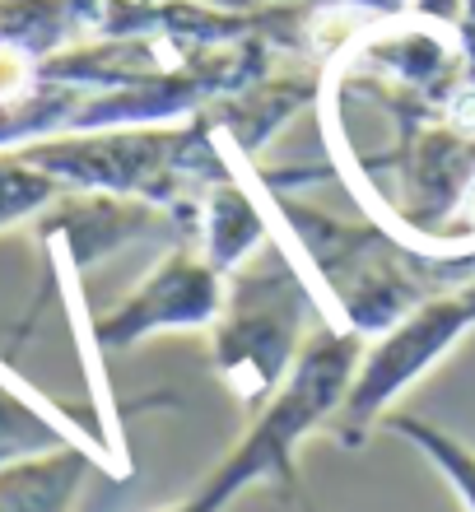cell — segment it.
<instances>
[{
	"label": "cell",
	"mask_w": 475,
	"mask_h": 512,
	"mask_svg": "<svg viewBox=\"0 0 475 512\" xmlns=\"http://www.w3.org/2000/svg\"><path fill=\"white\" fill-rule=\"evenodd\" d=\"M70 443L103 452L94 438H84V429L56 424L47 410H38L28 396H19L14 387L0 382V466H5V461L38 457V452H56V447H70Z\"/></svg>",
	"instance_id": "13"
},
{
	"label": "cell",
	"mask_w": 475,
	"mask_h": 512,
	"mask_svg": "<svg viewBox=\"0 0 475 512\" xmlns=\"http://www.w3.org/2000/svg\"><path fill=\"white\" fill-rule=\"evenodd\" d=\"M94 0H0V103L28 98L61 47L89 33Z\"/></svg>",
	"instance_id": "8"
},
{
	"label": "cell",
	"mask_w": 475,
	"mask_h": 512,
	"mask_svg": "<svg viewBox=\"0 0 475 512\" xmlns=\"http://www.w3.org/2000/svg\"><path fill=\"white\" fill-rule=\"evenodd\" d=\"M229 140L210 122V112H191L182 122L108 126V131H66L14 149L66 191H117L168 205L201 219L205 191L233 177Z\"/></svg>",
	"instance_id": "2"
},
{
	"label": "cell",
	"mask_w": 475,
	"mask_h": 512,
	"mask_svg": "<svg viewBox=\"0 0 475 512\" xmlns=\"http://www.w3.org/2000/svg\"><path fill=\"white\" fill-rule=\"evenodd\" d=\"M326 84L322 66H303L289 75H261L257 84H247L238 94H224L210 103V122L219 126V135L233 145V154L257 159L266 140L294 117L299 108H308Z\"/></svg>",
	"instance_id": "9"
},
{
	"label": "cell",
	"mask_w": 475,
	"mask_h": 512,
	"mask_svg": "<svg viewBox=\"0 0 475 512\" xmlns=\"http://www.w3.org/2000/svg\"><path fill=\"white\" fill-rule=\"evenodd\" d=\"M406 10L410 0H294V56L331 70L368 28Z\"/></svg>",
	"instance_id": "12"
},
{
	"label": "cell",
	"mask_w": 475,
	"mask_h": 512,
	"mask_svg": "<svg viewBox=\"0 0 475 512\" xmlns=\"http://www.w3.org/2000/svg\"><path fill=\"white\" fill-rule=\"evenodd\" d=\"M313 312V284L303 270H294L280 238L261 243L224 280V308L210 326V345H215V373L238 396V405L261 410L285 387L308 340L303 326Z\"/></svg>",
	"instance_id": "4"
},
{
	"label": "cell",
	"mask_w": 475,
	"mask_h": 512,
	"mask_svg": "<svg viewBox=\"0 0 475 512\" xmlns=\"http://www.w3.org/2000/svg\"><path fill=\"white\" fill-rule=\"evenodd\" d=\"M271 205H257V196L238 182V173L215 182L201 201V252L210 266L229 280L261 243H271Z\"/></svg>",
	"instance_id": "10"
},
{
	"label": "cell",
	"mask_w": 475,
	"mask_h": 512,
	"mask_svg": "<svg viewBox=\"0 0 475 512\" xmlns=\"http://www.w3.org/2000/svg\"><path fill=\"white\" fill-rule=\"evenodd\" d=\"M294 503H299V508H303V512H317V508H313V499H308V494H303V485H299V489H294Z\"/></svg>",
	"instance_id": "16"
},
{
	"label": "cell",
	"mask_w": 475,
	"mask_h": 512,
	"mask_svg": "<svg viewBox=\"0 0 475 512\" xmlns=\"http://www.w3.org/2000/svg\"><path fill=\"white\" fill-rule=\"evenodd\" d=\"M61 191L66 187L52 173H42L38 163H28L14 149H0V229L38 219Z\"/></svg>",
	"instance_id": "15"
},
{
	"label": "cell",
	"mask_w": 475,
	"mask_h": 512,
	"mask_svg": "<svg viewBox=\"0 0 475 512\" xmlns=\"http://www.w3.org/2000/svg\"><path fill=\"white\" fill-rule=\"evenodd\" d=\"M103 457L94 447H56L0 466V512H70L89 466Z\"/></svg>",
	"instance_id": "11"
},
{
	"label": "cell",
	"mask_w": 475,
	"mask_h": 512,
	"mask_svg": "<svg viewBox=\"0 0 475 512\" xmlns=\"http://www.w3.org/2000/svg\"><path fill=\"white\" fill-rule=\"evenodd\" d=\"M364 340L368 336L354 326L317 317L299 359L289 368L285 387L257 410L238 447L191 489L187 499L163 512H224L238 499V489L252 485V480H285L289 489H299L294 452L308 433L331 429V419L340 415V405L354 387V373H359V359L368 350Z\"/></svg>",
	"instance_id": "3"
},
{
	"label": "cell",
	"mask_w": 475,
	"mask_h": 512,
	"mask_svg": "<svg viewBox=\"0 0 475 512\" xmlns=\"http://www.w3.org/2000/svg\"><path fill=\"white\" fill-rule=\"evenodd\" d=\"M266 205L294 233V247L322 280V294L340 312V322L364 331L368 340L406 322L424 298L475 275V247H434L420 238H401L382 219L345 224L285 187H271Z\"/></svg>",
	"instance_id": "1"
},
{
	"label": "cell",
	"mask_w": 475,
	"mask_h": 512,
	"mask_svg": "<svg viewBox=\"0 0 475 512\" xmlns=\"http://www.w3.org/2000/svg\"><path fill=\"white\" fill-rule=\"evenodd\" d=\"M466 331H475V275L443 289V294L424 298L406 322H396L387 336H378L373 350H364L350 396L326 429L336 438V447L359 452L368 443V433L387 419L396 396L415 378H424L438 359H448L462 345Z\"/></svg>",
	"instance_id": "5"
},
{
	"label": "cell",
	"mask_w": 475,
	"mask_h": 512,
	"mask_svg": "<svg viewBox=\"0 0 475 512\" xmlns=\"http://www.w3.org/2000/svg\"><path fill=\"white\" fill-rule=\"evenodd\" d=\"M159 233L201 238V219L117 191H61L38 215V238L61 247L75 270H89L103 256L122 252L126 243L159 238Z\"/></svg>",
	"instance_id": "7"
},
{
	"label": "cell",
	"mask_w": 475,
	"mask_h": 512,
	"mask_svg": "<svg viewBox=\"0 0 475 512\" xmlns=\"http://www.w3.org/2000/svg\"><path fill=\"white\" fill-rule=\"evenodd\" d=\"M224 308V275L201 243H173L131 294L94 322L98 350H131L154 331H201Z\"/></svg>",
	"instance_id": "6"
},
{
	"label": "cell",
	"mask_w": 475,
	"mask_h": 512,
	"mask_svg": "<svg viewBox=\"0 0 475 512\" xmlns=\"http://www.w3.org/2000/svg\"><path fill=\"white\" fill-rule=\"evenodd\" d=\"M382 424H387L396 438H406L434 471H443V480L457 489L462 508L475 512V452L462 438H452V433H443L438 424H429V419H420V415H410V410H387Z\"/></svg>",
	"instance_id": "14"
}]
</instances>
